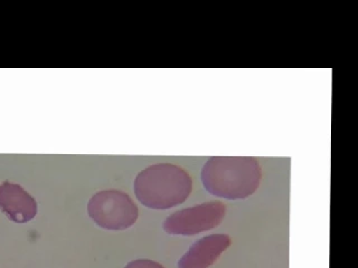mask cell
<instances>
[{"mask_svg": "<svg viewBox=\"0 0 358 268\" xmlns=\"http://www.w3.org/2000/svg\"><path fill=\"white\" fill-rule=\"evenodd\" d=\"M201 181L215 197L248 198L260 184V165L251 156H212L201 170Z\"/></svg>", "mask_w": 358, "mask_h": 268, "instance_id": "6da1fadb", "label": "cell"}, {"mask_svg": "<svg viewBox=\"0 0 358 268\" xmlns=\"http://www.w3.org/2000/svg\"><path fill=\"white\" fill-rule=\"evenodd\" d=\"M134 187L136 197L143 206L164 210L186 201L193 189V181L182 168L159 163L141 171Z\"/></svg>", "mask_w": 358, "mask_h": 268, "instance_id": "7a4b0ae2", "label": "cell"}, {"mask_svg": "<svg viewBox=\"0 0 358 268\" xmlns=\"http://www.w3.org/2000/svg\"><path fill=\"white\" fill-rule=\"evenodd\" d=\"M87 211L98 226L108 230L130 228L139 216L134 200L119 190H103L95 193L90 199Z\"/></svg>", "mask_w": 358, "mask_h": 268, "instance_id": "3957f363", "label": "cell"}, {"mask_svg": "<svg viewBox=\"0 0 358 268\" xmlns=\"http://www.w3.org/2000/svg\"><path fill=\"white\" fill-rule=\"evenodd\" d=\"M225 204L210 201L186 209L178 210L166 219L164 229L169 234L194 236L217 227L225 217Z\"/></svg>", "mask_w": 358, "mask_h": 268, "instance_id": "277c9868", "label": "cell"}, {"mask_svg": "<svg viewBox=\"0 0 358 268\" xmlns=\"http://www.w3.org/2000/svg\"><path fill=\"white\" fill-rule=\"evenodd\" d=\"M0 210L18 223L31 221L37 214V202L20 184L3 182L0 186Z\"/></svg>", "mask_w": 358, "mask_h": 268, "instance_id": "5b68a950", "label": "cell"}, {"mask_svg": "<svg viewBox=\"0 0 358 268\" xmlns=\"http://www.w3.org/2000/svg\"><path fill=\"white\" fill-rule=\"evenodd\" d=\"M231 245L225 234H214L197 240L179 260L178 268H208Z\"/></svg>", "mask_w": 358, "mask_h": 268, "instance_id": "8992f818", "label": "cell"}, {"mask_svg": "<svg viewBox=\"0 0 358 268\" xmlns=\"http://www.w3.org/2000/svg\"><path fill=\"white\" fill-rule=\"evenodd\" d=\"M124 268H165L159 262L150 260H137L129 262Z\"/></svg>", "mask_w": 358, "mask_h": 268, "instance_id": "52a82bcc", "label": "cell"}]
</instances>
